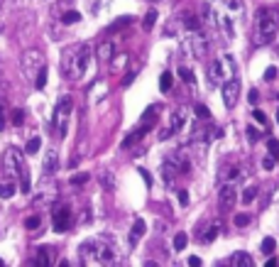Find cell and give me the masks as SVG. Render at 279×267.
<instances>
[{
    "label": "cell",
    "mask_w": 279,
    "mask_h": 267,
    "mask_svg": "<svg viewBox=\"0 0 279 267\" xmlns=\"http://www.w3.org/2000/svg\"><path fill=\"white\" fill-rule=\"evenodd\" d=\"M279 35V10L277 8H260L255 18V44L264 47L272 44Z\"/></svg>",
    "instance_id": "cell-1"
},
{
    "label": "cell",
    "mask_w": 279,
    "mask_h": 267,
    "mask_svg": "<svg viewBox=\"0 0 279 267\" xmlns=\"http://www.w3.org/2000/svg\"><path fill=\"white\" fill-rule=\"evenodd\" d=\"M81 260L86 265H113L118 260V252L106 240H86L81 245Z\"/></svg>",
    "instance_id": "cell-2"
},
{
    "label": "cell",
    "mask_w": 279,
    "mask_h": 267,
    "mask_svg": "<svg viewBox=\"0 0 279 267\" xmlns=\"http://www.w3.org/2000/svg\"><path fill=\"white\" fill-rule=\"evenodd\" d=\"M88 61H91V49H88L86 44L69 49V52H66V61H64V74H66V78H71V81L83 78L86 69H88Z\"/></svg>",
    "instance_id": "cell-3"
},
{
    "label": "cell",
    "mask_w": 279,
    "mask_h": 267,
    "mask_svg": "<svg viewBox=\"0 0 279 267\" xmlns=\"http://www.w3.org/2000/svg\"><path fill=\"white\" fill-rule=\"evenodd\" d=\"M71 106H74V101H71V96H64L59 103L54 106V115H52V128H54V135L61 140V137H66L69 133V118H71Z\"/></svg>",
    "instance_id": "cell-4"
},
{
    "label": "cell",
    "mask_w": 279,
    "mask_h": 267,
    "mask_svg": "<svg viewBox=\"0 0 279 267\" xmlns=\"http://www.w3.org/2000/svg\"><path fill=\"white\" fill-rule=\"evenodd\" d=\"M5 167H8V172L18 174L20 184H22V191L30 194V174H27V164H25V157H22L20 150L10 147V150L5 152Z\"/></svg>",
    "instance_id": "cell-5"
},
{
    "label": "cell",
    "mask_w": 279,
    "mask_h": 267,
    "mask_svg": "<svg viewBox=\"0 0 279 267\" xmlns=\"http://www.w3.org/2000/svg\"><path fill=\"white\" fill-rule=\"evenodd\" d=\"M233 71H235V61L230 57L216 59V61L208 66V81H211L213 86H223L225 78L233 76Z\"/></svg>",
    "instance_id": "cell-6"
},
{
    "label": "cell",
    "mask_w": 279,
    "mask_h": 267,
    "mask_svg": "<svg viewBox=\"0 0 279 267\" xmlns=\"http://www.w3.org/2000/svg\"><path fill=\"white\" fill-rule=\"evenodd\" d=\"M221 96H223V106L228 111L235 108V103L240 98V81L238 78H228L223 83V88H221Z\"/></svg>",
    "instance_id": "cell-7"
},
{
    "label": "cell",
    "mask_w": 279,
    "mask_h": 267,
    "mask_svg": "<svg viewBox=\"0 0 279 267\" xmlns=\"http://www.w3.org/2000/svg\"><path fill=\"white\" fill-rule=\"evenodd\" d=\"M238 201V191H235V184L233 182H225L221 191H218V204H221V211H230Z\"/></svg>",
    "instance_id": "cell-8"
},
{
    "label": "cell",
    "mask_w": 279,
    "mask_h": 267,
    "mask_svg": "<svg viewBox=\"0 0 279 267\" xmlns=\"http://www.w3.org/2000/svg\"><path fill=\"white\" fill-rule=\"evenodd\" d=\"M52 223H54L56 233H66L71 226V209L69 206H56L52 213Z\"/></svg>",
    "instance_id": "cell-9"
},
{
    "label": "cell",
    "mask_w": 279,
    "mask_h": 267,
    "mask_svg": "<svg viewBox=\"0 0 279 267\" xmlns=\"http://www.w3.org/2000/svg\"><path fill=\"white\" fill-rule=\"evenodd\" d=\"M189 47H191V54H194L196 59H204L206 54H208V39L201 35V30H199V32H191Z\"/></svg>",
    "instance_id": "cell-10"
},
{
    "label": "cell",
    "mask_w": 279,
    "mask_h": 267,
    "mask_svg": "<svg viewBox=\"0 0 279 267\" xmlns=\"http://www.w3.org/2000/svg\"><path fill=\"white\" fill-rule=\"evenodd\" d=\"M184 123H186V111H184V108L174 111V113H171V123H169V130H162L159 137H162V140H167L169 135H174L176 130H181V128H184Z\"/></svg>",
    "instance_id": "cell-11"
},
{
    "label": "cell",
    "mask_w": 279,
    "mask_h": 267,
    "mask_svg": "<svg viewBox=\"0 0 279 267\" xmlns=\"http://www.w3.org/2000/svg\"><path fill=\"white\" fill-rule=\"evenodd\" d=\"M42 167H44V174H47V176L56 174V169H59V154H56V150H47Z\"/></svg>",
    "instance_id": "cell-12"
},
{
    "label": "cell",
    "mask_w": 279,
    "mask_h": 267,
    "mask_svg": "<svg viewBox=\"0 0 279 267\" xmlns=\"http://www.w3.org/2000/svg\"><path fill=\"white\" fill-rule=\"evenodd\" d=\"M147 130H149L147 125H142V123H140V128H137L135 133H130V135H128L125 140H123V147H132L135 142H140V140H142V135L147 133Z\"/></svg>",
    "instance_id": "cell-13"
},
{
    "label": "cell",
    "mask_w": 279,
    "mask_h": 267,
    "mask_svg": "<svg viewBox=\"0 0 279 267\" xmlns=\"http://www.w3.org/2000/svg\"><path fill=\"white\" fill-rule=\"evenodd\" d=\"M145 228H147V226H145V221H142V218H137V221H135V226H132V230H130V245H135V243L145 235Z\"/></svg>",
    "instance_id": "cell-14"
},
{
    "label": "cell",
    "mask_w": 279,
    "mask_h": 267,
    "mask_svg": "<svg viewBox=\"0 0 279 267\" xmlns=\"http://www.w3.org/2000/svg\"><path fill=\"white\" fill-rule=\"evenodd\" d=\"M216 20H218L221 30L225 32V37H228V39H233V37H235V30H233V22H230V18H228V15H223V13H221V15H218Z\"/></svg>",
    "instance_id": "cell-15"
},
{
    "label": "cell",
    "mask_w": 279,
    "mask_h": 267,
    "mask_svg": "<svg viewBox=\"0 0 279 267\" xmlns=\"http://www.w3.org/2000/svg\"><path fill=\"white\" fill-rule=\"evenodd\" d=\"M157 115H159V106H149L147 111H145V113H142V118H140V123H142V125H152V123H154V120H157Z\"/></svg>",
    "instance_id": "cell-16"
},
{
    "label": "cell",
    "mask_w": 279,
    "mask_h": 267,
    "mask_svg": "<svg viewBox=\"0 0 279 267\" xmlns=\"http://www.w3.org/2000/svg\"><path fill=\"white\" fill-rule=\"evenodd\" d=\"M230 262H233V265L250 267V265H252V257H250L247 252H233V257H230Z\"/></svg>",
    "instance_id": "cell-17"
},
{
    "label": "cell",
    "mask_w": 279,
    "mask_h": 267,
    "mask_svg": "<svg viewBox=\"0 0 279 267\" xmlns=\"http://www.w3.org/2000/svg\"><path fill=\"white\" fill-rule=\"evenodd\" d=\"M218 230H221V226H218V223H211V226H208V230L201 235V238H204V243H211V240L218 235Z\"/></svg>",
    "instance_id": "cell-18"
},
{
    "label": "cell",
    "mask_w": 279,
    "mask_h": 267,
    "mask_svg": "<svg viewBox=\"0 0 279 267\" xmlns=\"http://www.w3.org/2000/svg\"><path fill=\"white\" fill-rule=\"evenodd\" d=\"M238 179H242V169H240V167H230V169L225 172V182H233V184H235Z\"/></svg>",
    "instance_id": "cell-19"
},
{
    "label": "cell",
    "mask_w": 279,
    "mask_h": 267,
    "mask_svg": "<svg viewBox=\"0 0 279 267\" xmlns=\"http://www.w3.org/2000/svg\"><path fill=\"white\" fill-rule=\"evenodd\" d=\"M42 147V140L39 137H32L30 142H27V147H25V152L27 154H37V150Z\"/></svg>",
    "instance_id": "cell-20"
},
{
    "label": "cell",
    "mask_w": 279,
    "mask_h": 267,
    "mask_svg": "<svg viewBox=\"0 0 279 267\" xmlns=\"http://www.w3.org/2000/svg\"><path fill=\"white\" fill-rule=\"evenodd\" d=\"M186 243H189L186 233H176V235H174V250H184Z\"/></svg>",
    "instance_id": "cell-21"
},
{
    "label": "cell",
    "mask_w": 279,
    "mask_h": 267,
    "mask_svg": "<svg viewBox=\"0 0 279 267\" xmlns=\"http://www.w3.org/2000/svg\"><path fill=\"white\" fill-rule=\"evenodd\" d=\"M37 260L42 262V265H52V262H54V260H52V255H49V250H47V248H39Z\"/></svg>",
    "instance_id": "cell-22"
},
{
    "label": "cell",
    "mask_w": 279,
    "mask_h": 267,
    "mask_svg": "<svg viewBox=\"0 0 279 267\" xmlns=\"http://www.w3.org/2000/svg\"><path fill=\"white\" fill-rule=\"evenodd\" d=\"M98 57H101V59H111L113 57V44H111V42L101 44V49H98Z\"/></svg>",
    "instance_id": "cell-23"
},
{
    "label": "cell",
    "mask_w": 279,
    "mask_h": 267,
    "mask_svg": "<svg viewBox=\"0 0 279 267\" xmlns=\"http://www.w3.org/2000/svg\"><path fill=\"white\" fill-rule=\"evenodd\" d=\"M274 245H277L274 238H264V240H262V252H264V255H272V252H274Z\"/></svg>",
    "instance_id": "cell-24"
},
{
    "label": "cell",
    "mask_w": 279,
    "mask_h": 267,
    "mask_svg": "<svg viewBox=\"0 0 279 267\" xmlns=\"http://www.w3.org/2000/svg\"><path fill=\"white\" fill-rule=\"evenodd\" d=\"M15 194V187L13 184H0V199H10Z\"/></svg>",
    "instance_id": "cell-25"
},
{
    "label": "cell",
    "mask_w": 279,
    "mask_h": 267,
    "mask_svg": "<svg viewBox=\"0 0 279 267\" xmlns=\"http://www.w3.org/2000/svg\"><path fill=\"white\" fill-rule=\"evenodd\" d=\"M39 223H42V221H39V216H30V218L25 221V228H27V230H37Z\"/></svg>",
    "instance_id": "cell-26"
},
{
    "label": "cell",
    "mask_w": 279,
    "mask_h": 267,
    "mask_svg": "<svg viewBox=\"0 0 279 267\" xmlns=\"http://www.w3.org/2000/svg\"><path fill=\"white\" fill-rule=\"evenodd\" d=\"M267 147H269V154L274 157V159H279V142L274 140V137H269V142H267Z\"/></svg>",
    "instance_id": "cell-27"
},
{
    "label": "cell",
    "mask_w": 279,
    "mask_h": 267,
    "mask_svg": "<svg viewBox=\"0 0 279 267\" xmlns=\"http://www.w3.org/2000/svg\"><path fill=\"white\" fill-rule=\"evenodd\" d=\"M159 86H162V91H169V88H171V74H169V71H164V74H162V78H159Z\"/></svg>",
    "instance_id": "cell-28"
},
{
    "label": "cell",
    "mask_w": 279,
    "mask_h": 267,
    "mask_svg": "<svg viewBox=\"0 0 279 267\" xmlns=\"http://www.w3.org/2000/svg\"><path fill=\"white\" fill-rule=\"evenodd\" d=\"M78 20H81V15H78L76 10H71V13H66V15L61 18V22H64V25H71V22H78Z\"/></svg>",
    "instance_id": "cell-29"
},
{
    "label": "cell",
    "mask_w": 279,
    "mask_h": 267,
    "mask_svg": "<svg viewBox=\"0 0 279 267\" xmlns=\"http://www.w3.org/2000/svg\"><path fill=\"white\" fill-rule=\"evenodd\" d=\"M44 83H47V69L42 66V69H39V76L35 78V86H37V88H44Z\"/></svg>",
    "instance_id": "cell-30"
},
{
    "label": "cell",
    "mask_w": 279,
    "mask_h": 267,
    "mask_svg": "<svg viewBox=\"0 0 279 267\" xmlns=\"http://www.w3.org/2000/svg\"><path fill=\"white\" fill-rule=\"evenodd\" d=\"M179 76L184 78L186 83H194V81H196V78H194V74H191V69H186V66H181V69H179Z\"/></svg>",
    "instance_id": "cell-31"
},
{
    "label": "cell",
    "mask_w": 279,
    "mask_h": 267,
    "mask_svg": "<svg viewBox=\"0 0 279 267\" xmlns=\"http://www.w3.org/2000/svg\"><path fill=\"white\" fill-rule=\"evenodd\" d=\"M252 118H255V120H257V123H260L262 128H267V115L262 113L260 108H255V111H252Z\"/></svg>",
    "instance_id": "cell-32"
},
{
    "label": "cell",
    "mask_w": 279,
    "mask_h": 267,
    "mask_svg": "<svg viewBox=\"0 0 279 267\" xmlns=\"http://www.w3.org/2000/svg\"><path fill=\"white\" fill-rule=\"evenodd\" d=\"M154 22H157V10H149L147 18H145V30H152Z\"/></svg>",
    "instance_id": "cell-33"
},
{
    "label": "cell",
    "mask_w": 279,
    "mask_h": 267,
    "mask_svg": "<svg viewBox=\"0 0 279 267\" xmlns=\"http://www.w3.org/2000/svg\"><path fill=\"white\" fill-rule=\"evenodd\" d=\"M255 196H257V187H250V189L242 194V201H245V204H250V201H252Z\"/></svg>",
    "instance_id": "cell-34"
},
{
    "label": "cell",
    "mask_w": 279,
    "mask_h": 267,
    "mask_svg": "<svg viewBox=\"0 0 279 267\" xmlns=\"http://www.w3.org/2000/svg\"><path fill=\"white\" fill-rule=\"evenodd\" d=\"M274 164H277V159H274V157H272V154H269V157H264V159H262V167H264V169H267V172H272V169H274Z\"/></svg>",
    "instance_id": "cell-35"
},
{
    "label": "cell",
    "mask_w": 279,
    "mask_h": 267,
    "mask_svg": "<svg viewBox=\"0 0 279 267\" xmlns=\"http://www.w3.org/2000/svg\"><path fill=\"white\" fill-rule=\"evenodd\" d=\"M88 179H91V176H88V174H74V176H71V184H86V182H88Z\"/></svg>",
    "instance_id": "cell-36"
},
{
    "label": "cell",
    "mask_w": 279,
    "mask_h": 267,
    "mask_svg": "<svg viewBox=\"0 0 279 267\" xmlns=\"http://www.w3.org/2000/svg\"><path fill=\"white\" fill-rule=\"evenodd\" d=\"M247 223H250V216H247V213H238V216H235V226H247Z\"/></svg>",
    "instance_id": "cell-37"
},
{
    "label": "cell",
    "mask_w": 279,
    "mask_h": 267,
    "mask_svg": "<svg viewBox=\"0 0 279 267\" xmlns=\"http://www.w3.org/2000/svg\"><path fill=\"white\" fill-rule=\"evenodd\" d=\"M132 22V18H120V20H115L111 25V30H118V27H125V25H130Z\"/></svg>",
    "instance_id": "cell-38"
},
{
    "label": "cell",
    "mask_w": 279,
    "mask_h": 267,
    "mask_svg": "<svg viewBox=\"0 0 279 267\" xmlns=\"http://www.w3.org/2000/svg\"><path fill=\"white\" fill-rule=\"evenodd\" d=\"M196 115H199V118H211V111L206 108L204 103H199V106H196Z\"/></svg>",
    "instance_id": "cell-39"
},
{
    "label": "cell",
    "mask_w": 279,
    "mask_h": 267,
    "mask_svg": "<svg viewBox=\"0 0 279 267\" xmlns=\"http://www.w3.org/2000/svg\"><path fill=\"white\" fill-rule=\"evenodd\" d=\"M225 5L230 8V13H238V10H242L240 0H225Z\"/></svg>",
    "instance_id": "cell-40"
},
{
    "label": "cell",
    "mask_w": 279,
    "mask_h": 267,
    "mask_svg": "<svg viewBox=\"0 0 279 267\" xmlns=\"http://www.w3.org/2000/svg\"><path fill=\"white\" fill-rule=\"evenodd\" d=\"M264 78H267V81H274V78H277V69H274V66H269V69L264 71Z\"/></svg>",
    "instance_id": "cell-41"
},
{
    "label": "cell",
    "mask_w": 279,
    "mask_h": 267,
    "mask_svg": "<svg viewBox=\"0 0 279 267\" xmlns=\"http://www.w3.org/2000/svg\"><path fill=\"white\" fill-rule=\"evenodd\" d=\"M247 101H250V103L255 106V103L260 101V94H257V91H250V94H247Z\"/></svg>",
    "instance_id": "cell-42"
},
{
    "label": "cell",
    "mask_w": 279,
    "mask_h": 267,
    "mask_svg": "<svg viewBox=\"0 0 279 267\" xmlns=\"http://www.w3.org/2000/svg\"><path fill=\"white\" fill-rule=\"evenodd\" d=\"M13 120H15V125H20V123L25 120V113H22V111H15V113H13Z\"/></svg>",
    "instance_id": "cell-43"
},
{
    "label": "cell",
    "mask_w": 279,
    "mask_h": 267,
    "mask_svg": "<svg viewBox=\"0 0 279 267\" xmlns=\"http://www.w3.org/2000/svg\"><path fill=\"white\" fill-rule=\"evenodd\" d=\"M247 137H250V142H255V140L260 137V133H257L255 128H250V130H247Z\"/></svg>",
    "instance_id": "cell-44"
},
{
    "label": "cell",
    "mask_w": 279,
    "mask_h": 267,
    "mask_svg": "<svg viewBox=\"0 0 279 267\" xmlns=\"http://www.w3.org/2000/svg\"><path fill=\"white\" fill-rule=\"evenodd\" d=\"M0 130H5V108L0 106Z\"/></svg>",
    "instance_id": "cell-45"
},
{
    "label": "cell",
    "mask_w": 279,
    "mask_h": 267,
    "mask_svg": "<svg viewBox=\"0 0 279 267\" xmlns=\"http://www.w3.org/2000/svg\"><path fill=\"white\" fill-rule=\"evenodd\" d=\"M132 78H135V71H130L128 76L123 78V86H130V83H132Z\"/></svg>",
    "instance_id": "cell-46"
},
{
    "label": "cell",
    "mask_w": 279,
    "mask_h": 267,
    "mask_svg": "<svg viewBox=\"0 0 279 267\" xmlns=\"http://www.w3.org/2000/svg\"><path fill=\"white\" fill-rule=\"evenodd\" d=\"M179 201H181V204H189V194H186V191H179Z\"/></svg>",
    "instance_id": "cell-47"
},
{
    "label": "cell",
    "mask_w": 279,
    "mask_h": 267,
    "mask_svg": "<svg viewBox=\"0 0 279 267\" xmlns=\"http://www.w3.org/2000/svg\"><path fill=\"white\" fill-rule=\"evenodd\" d=\"M189 265H201V260H199V257H196V255H191V257H189Z\"/></svg>",
    "instance_id": "cell-48"
},
{
    "label": "cell",
    "mask_w": 279,
    "mask_h": 267,
    "mask_svg": "<svg viewBox=\"0 0 279 267\" xmlns=\"http://www.w3.org/2000/svg\"><path fill=\"white\" fill-rule=\"evenodd\" d=\"M277 123H279V111H277Z\"/></svg>",
    "instance_id": "cell-49"
},
{
    "label": "cell",
    "mask_w": 279,
    "mask_h": 267,
    "mask_svg": "<svg viewBox=\"0 0 279 267\" xmlns=\"http://www.w3.org/2000/svg\"><path fill=\"white\" fill-rule=\"evenodd\" d=\"M152 3H157V0H152Z\"/></svg>",
    "instance_id": "cell-50"
}]
</instances>
